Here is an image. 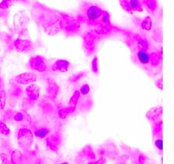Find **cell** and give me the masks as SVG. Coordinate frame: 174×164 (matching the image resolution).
I'll return each mask as SVG.
<instances>
[{
  "label": "cell",
  "mask_w": 174,
  "mask_h": 164,
  "mask_svg": "<svg viewBox=\"0 0 174 164\" xmlns=\"http://www.w3.org/2000/svg\"><path fill=\"white\" fill-rule=\"evenodd\" d=\"M33 136L31 131L27 129H20L18 133L17 142L23 148L31 146L32 143Z\"/></svg>",
  "instance_id": "6da1fadb"
},
{
  "label": "cell",
  "mask_w": 174,
  "mask_h": 164,
  "mask_svg": "<svg viewBox=\"0 0 174 164\" xmlns=\"http://www.w3.org/2000/svg\"><path fill=\"white\" fill-rule=\"evenodd\" d=\"M135 50H137L135 55L140 64L143 65L145 67L146 66L149 65L151 62H152V57L151 54L148 53V49H138V48H135Z\"/></svg>",
  "instance_id": "7a4b0ae2"
},
{
  "label": "cell",
  "mask_w": 174,
  "mask_h": 164,
  "mask_svg": "<svg viewBox=\"0 0 174 164\" xmlns=\"http://www.w3.org/2000/svg\"><path fill=\"white\" fill-rule=\"evenodd\" d=\"M36 78H37V76L33 73H23L17 76L15 78V80L17 83L26 85L36 81Z\"/></svg>",
  "instance_id": "3957f363"
},
{
  "label": "cell",
  "mask_w": 174,
  "mask_h": 164,
  "mask_svg": "<svg viewBox=\"0 0 174 164\" xmlns=\"http://www.w3.org/2000/svg\"><path fill=\"white\" fill-rule=\"evenodd\" d=\"M26 92L28 94L29 97L32 100L38 99L39 96V88L38 85L32 84L26 88Z\"/></svg>",
  "instance_id": "277c9868"
},
{
  "label": "cell",
  "mask_w": 174,
  "mask_h": 164,
  "mask_svg": "<svg viewBox=\"0 0 174 164\" xmlns=\"http://www.w3.org/2000/svg\"><path fill=\"white\" fill-rule=\"evenodd\" d=\"M162 114V108L155 107L151 109L149 112L146 113V117L151 120H155L157 118L160 117Z\"/></svg>",
  "instance_id": "5b68a950"
},
{
  "label": "cell",
  "mask_w": 174,
  "mask_h": 164,
  "mask_svg": "<svg viewBox=\"0 0 174 164\" xmlns=\"http://www.w3.org/2000/svg\"><path fill=\"white\" fill-rule=\"evenodd\" d=\"M69 65H70V63L66 60H58L54 65V66L56 67L55 70H59L62 72H65L68 70Z\"/></svg>",
  "instance_id": "8992f818"
},
{
  "label": "cell",
  "mask_w": 174,
  "mask_h": 164,
  "mask_svg": "<svg viewBox=\"0 0 174 164\" xmlns=\"http://www.w3.org/2000/svg\"><path fill=\"white\" fill-rule=\"evenodd\" d=\"M80 97H81V93L79 90H76L75 92V93L72 96V99H71L70 102H69V107L72 108V109H75L76 108L77 104H78V102L79 100Z\"/></svg>",
  "instance_id": "52a82bcc"
},
{
  "label": "cell",
  "mask_w": 174,
  "mask_h": 164,
  "mask_svg": "<svg viewBox=\"0 0 174 164\" xmlns=\"http://www.w3.org/2000/svg\"><path fill=\"white\" fill-rule=\"evenodd\" d=\"M50 133V130L47 128H40L37 129V130H35L34 134L35 136H37V137L41 138V139H43L44 138L48 133Z\"/></svg>",
  "instance_id": "ba28073f"
},
{
  "label": "cell",
  "mask_w": 174,
  "mask_h": 164,
  "mask_svg": "<svg viewBox=\"0 0 174 164\" xmlns=\"http://www.w3.org/2000/svg\"><path fill=\"white\" fill-rule=\"evenodd\" d=\"M130 7H131V10L132 11H142L143 8H142L141 3L140 2V1H136V0H132V1H130L129 2Z\"/></svg>",
  "instance_id": "9c48e42d"
},
{
  "label": "cell",
  "mask_w": 174,
  "mask_h": 164,
  "mask_svg": "<svg viewBox=\"0 0 174 164\" xmlns=\"http://www.w3.org/2000/svg\"><path fill=\"white\" fill-rule=\"evenodd\" d=\"M73 111H75V109H72L70 107L67 108H63V109H60V112H59V115L61 118H65L68 116L70 113H72Z\"/></svg>",
  "instance_id": "30bf717a"
},
{
  "label": "cell",
  "mask_w": 174,
  "mask_h": 164,
  "mask_svg": "<svg viewBox=\"0 0 174 164\" xmlns=\"http://www.w3.org/2000/svg\"><path fill=\"white\" fill-rule=\"evenodd\" d=\"M11 160L14 164H18L20 163L21 160V153L20 151L16 150L14 151V152L13 153L11 156Z\"/></svg>",
  "instance_id": "8fae6325"
},
{
  "label": "cell",
  "mask_w": 174,
  "mask_h": 164,
  "mask_svg": "<svg viewBox=\"0 0 174 164\" xmlns=\"http://www.w3.org/2000/svg\"><path fill=\"white\" fill-rule=\"evenodd\" d=\"M5 90L2 89V90L1 94H0V108H1L2 109L5 106Z\"/></svg>",
  "instance_id": "7c38bea8"
},
{
  "label": "cell",
  "mask_w": 174,
  "mask_h": 164,
  "mask_svg": "<svg viewBox=\"0 0 174 164\" xmlns=\"http://www.w3.org/2000/svg\"><path fill=\"white\" fill-rule=\"evenodd\" d=\"M89 90H90V87H89V84H84L82 87H81V90H80V93L81 94H83V95H87V93H89Z\"/></svg>",
  "instance_id": "4fadbf2b"
},
{
  "label": "cell",
  "mask_w": 174,
  "mask_h": 164,
  "mask_svg": "<svg viewBox=\"0 0 174 164\" xmlns=\"http://www.w3.org/2000/svg\"><path fill=\"white\" fill-rule=\"evenodd\" d=\"M120 4L122 7L124 8L125 10H126L127 11L129 12L130 14H132V10H131V7H130L129 2H128V1H121Z\"/></svg>",
  "instance_id": "5bb4252c"
},
{
  "label": "cell",
  "mask_w": 174,
  "mask_h": 164,
  "mask_svg": "<svg viewBox=\"0 0 174 164\" xmlns=\"http://www.w3.org/2000/svg\"><path fill=\"white\" fill-rule=\"evenodd\" d=\"M0 133L3 135L9 134V130L8 129V127H6V125L4 123H1V124H0Z\"/></svg>",
  "instance_id": "9a60e30c"
},
{
  "label": "cell",
  "mask_w": 174,
  "mask_h": 164,
  "mask_svg": "<svg viewBox=\"0 0 174 164\" xmlns=\"http://www.w3.org/2000/svg\"><path fill=\"white\" fill-rule=\"evenodd\" d=\"M92 71H93L95 73H98V58L97 57H95L93 59L92 63Z\"/></svg>",
  "instance_id": "2e32d148"
},
{
  "label": "cell",
  "mask_w": 174,
  "mask_h": 164,
  "mask_svg": "<svg viewBox=\"0 0 174 164\" xmlns=\"http://www.w3.org/2000/svg\"><path fill=\"white\" fill-rule=\"evenodd\" d=\"M14 120L16 121H17V122H21V121H23L25 115L23 113H21V112H19V113H17L16 115L14 116Z\"/></svg>",
  "instance_id": "e0dca14e"
},
{
  "label": "cell",
  "mask_w": 174,
  "mask_h": 164,
  "mask_svg": "<svg viewBox=\"0 0 174 164\" xmlns=\"http://www.w3.org/2000/svg\"><path fill=\"white\" fill-rule=\"evenodd\" d=\"M155 146L157 147V148H158V149L160 150V151H161V150L163 149V141L161 139H157L156 141H155Z\"/></svg>",
  "instance_id": "ac0fdd59"
},
{
  "label": "cell",
  "mask_w": 174,
  "mask_h": 164,
  "mask_svg": "<svg viewBox=\"0 0 174 164\" xmlns=\"http://www.w3.org/2000/svg\"><path fill=\"white\" fill-rule=\"evenodd\" d=\"M62 164H69L68 163H62Z\"/></svg>",
  "instance_id": "d6986e66"
}]
</instances>
